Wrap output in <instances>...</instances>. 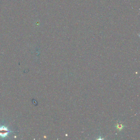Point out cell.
<instances>
[{"label":"cell","instance_id":"obj_2","mask_svg":"<svg viewBox=\"0 0 140 140\" xmlns=\"http://www.w3.org/2000/svg\"><path fill=\"white\" fill-rule=\"evenodd\" d=\"M122 127H122L121 124V125H120V124H119L117 126V128H118V129H120V130H121V129L122 128Z\"/></svg>","mask_w":140,"mask_h":140},{"label":"cell","instance_id":"obj_1","mask_svg":"<svg viewBox=\"0 0 140 140\" xmlns=\"http://www.w3.org/2000/svg\"><path fill=\"white\" fill-rule=\"evenodd\" d=\"M9 132L7 128L5 127L4 126L0 128V136L3 137H5L8 134Z\"/></svg>","mask_w":140,"mask_h":140}]
</instances>
